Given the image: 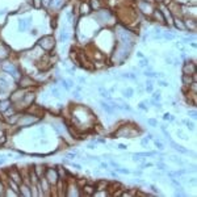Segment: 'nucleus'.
I'll use <instances>...</instances> for the list:
<instances>
[{
	"instance_id": "obj_1",
	"label": "nucleus",
	"mask_w": 197,
	"mask_h": 197,
	"mask_svg": "<svg viewBox=\"0 0 197 197\" xmlns=\"http://www.w3.org/2000/svg\"><path fill=\"white\" fill-rule=\"evenodd\" d=\"M132 47L129 45H125V43L117 42L116 45V49H114V54H113V62H116L117 65H122L123 62L129 58V54L132 51Z\"/></svg>"
},
{
	"instance_id": "obj_2",
	"label": "nucleus",
	"mask_w": 197,
	"mask_h": 197,
	"mask_svg": "<svg viewBox=\"0 0 197 197\" xmlns=\"http://www.w3.org/2000/svg\"><path fill=\"white\" fill-rule=\"evenodd\" d=\"M116 34H117L118 42L129 45V46H134V41H136L134 33H132L130 30H128V29H125V28H118Z\"/></svg>"
},
{
	"instance_id": "obj_3",
	"label": "nucleus",
	"mask_w": 197,
	"mask_h": 197,
	"mask_svg": "<svg viewBox=\"0 0 197 197\" xmlns=\"http://www.w3.org/2000/svg\"><path fill=\"white\" fill-rule=\"evenodd\" d=\"M37 45L42 50H45V51H51V50L54 49V46H55V40H54L53 36H43V37L38 41Z\"/></svg>"
},
{
	"instance_id": "obj_4",
	"label": "nucleus",
	"mask_w": 197,
	"mask_h": 197,
	"mask_svg": "<svg viewBox=\"0 0 197 197\" xmlns=\"http://www.w3.org/2000/svg\"><path fill=\"white\" fill-rule=\"evenodd\" d=\"M43 177L49 181L50 185H55L59 181V179H61V177H59L58 171H57V169H54V168H46V169H45Z\"/></svg>"
},
{
	"instance_id": "obj_5",
	"label": "nucleus",
	"mask_w": 197,
	"mask_h": 197,
	"mask_svg": "<svg viewBox=\"0 0 197 197\" xmlns=\"http://www.w3.org/2000/svg\"><path fill=\"white\" fill-rule=\"evenodd\" d=\"M1 70L8 75H12L15 79H20V74H19V68L15 66V63L12 62H5L3 66H1Z\"/></svg>"
},
{
	"instance_id": "obj_6",
	"label": "nucleus",
	"mask_w": 197,
	"mask_h": 197,
	"mask_svg": "<svg viewBox=\"0 0 197 197\" xmlns=\"http://www.w3.org/2000/svg\"><path fill=\"white\" fill-rule=\"evenodd\" d=\"M38 120H40V118L34 117L33 114H24V116H21V117L19 118L17 125H20V126H22V128H26V126H30V125L36 123Z\"/></svg>"
},
{
	"instance_id": "obj_7",
	"label": "nucleus",
	"mask_w": 197,
	"mask_h": 197,
	"mask_svg": "<svg viewBox=\"0 0 197 197\" xmlns=\"http://www.w3.org/2000/svg\"><path fill=\"white\" fill-rule=\"evenodd\" d=\"M137 7H138V9L141 11L142 13H145V15H151L152 11H154V8H152V5H151V3L148 0H138Z\"/></svg>"
},
{
	"instance_id": "obj_8",
	"label": "nucleus",
	"mask_w": 197,
	"mask_h": 197,
	"mask_svg": "<svg viewBox=\"0 0 197 197\" xmlns=\"http://www.w3.org/2000/svg\"><path fill=\"white\" fill-rule=\"evenodd\" d=\"M196 71H197V68H196V63L194 62H189V61H187L183 65V74L184 75H196Z\"/></svg>"
},
{
	"instance_id": "obj_9",
	"label": "nucleus",
	"mask_w": 197,
	"mask_h": 197,
	"mask_svg": "<svg viewBox=\"0 0 197 197\" xmlns=\"http://www.w3.org/2000/svg\"><path fill=\"white\" fill-rule=\"evenodd\" d=\"M96 20H97L98 22H103V24H105V22H108L109 20H112V13L109 12V11H97V13L95 15Z\"/></svg>"
},
{
	"instance_id": "obj_10",
	"label": "nucleus",
	"mask_w": 197,
	"mask_h": 197,
	"mask_svg": "<svg viewBox=\"0 0 197 197\" xmlns=\"http://www.w3.org/2000/svg\"><path fill=\"white\" fill-rule=\"evenodd\" d=\"M8 175H9L11 180H13V181L17 183V184H21V183H22V176H21V173H20V171H19V169H16L15 167H13V168H11L9 171H8Z\"/></svg>"
},
{
	"instance_id": "obj_11",
	"label": "nucleus",
	"mask_w": 197,
	"mask_h": 197,
	"mask_svg": "<svg viewBox=\"0 0 197 197\" xmlns=\"http://www.w3.org/2000/svg\"><path fill=\"white\" fill-rule=\"evenodd\" d=\"M169 145L173 147V150H176L177 152H180V154H184V155H189V154H191V151L188 150V148L183 147V146H180V145H177V143H176L175 141H172L171 138H169Z\"/></svg>"
},
{
	"instance_id": "obj_12",
	"label": "nucleus",
	"mask_w": 197,
	"mask_h": 197,
	"mask_svg": "<svg viewBox=\"0 0 197 197\" xmlns=\"http://www.w3.org/2000/svg\"><path fill=\"white\" fill-rule=\"evenodd\" d=\"M184 26L187 30L192 32V33H194V32L197 30V22L194 19H187L184 20Z\"/></svg>"
},
{
	"instance_id": "obj_13",
	"label": "nucleus",
	"mask_w": 197,
	"mask_h": 197,
	"mask_svg": "<svg viewBox=\"0 0 197 197\" xmlns=\"http://www.w3.org/2000/svg\"><path fill=\"white\" fill-rule=\"evenodd\" d=\"M70 37H71V32L68 30L67 26H63V29H62L61 34H59V42L66 43L68 40H70Z\"/></svg>"
},
{
	"instance_id": "obj_14",
	"label": "nucleus",
	"mask_w": 197,
	"mask_h": 197,
	"mask_svg": "<svg viewBox=\"0 0 197 197\" xmlns=\"http://www.w3.org/2000/svg\"><path fill=\"white\" fill-rule=\"evenodd\" d=\"M30 22H32V16H29L26 19H21L19 21V32H25L29 28Z\"/></svg>"
},
{
	"instance_id": "obj_15",
	"label": "nucleus",
	"mask_w": 197,
	"mask_h": 197,
	"mask_svg": "<svg viewBox=\"0 0 197 197\" xmlns=\"http://www.w3.org/2000/svg\"><path fill=\"white\" fill-rule=\"evenodd\" d=\"M20 196H26V197H30L33 196V192H32L30 187L26 184H24V183H21V185H20V192H19Z\"/></svg>"
},
{
	"instance_id": "obj_16",
	"label": "nucleus",
	"mask_w": 197,
	"mask_h": 197,
	"mask_svg": "<svg viewBox=\"0 0 197 197\" xmlns=\"http://www.w3.org/2000/svg\"><path fill=\"white\" fill-rule=\"evenodd\" d=\"M8 55H9V47L3 41H0V59L8 58Z\"/></svg>"
},
{
	"instance_id": "obj_17",
	"label": "nucleus",
	"mask_w": 197,
	"mask_h": 197,
	"mask_svg": "<svg viewBox=\"0 0 197 197\" xmlns=\"http://www.w3.org/2000/svg\"><path fill=\"white\" fill-rule=\"evenodd\" d=\"M188 173V169L185 168H180L177 169V171H169V172H167V175L169 176V177H180V176H184Z\"/></svg>"
},
{
	"instance_id": "obj_18",
	"label": "nucleus",
	"mask_w": 197,
	"mask_h": 197,
	"mask_svg": "<svg viewBox=\"0 0 197 197\" xmlns=\"http://www.w3.org/2000/svg\"><path fill=\"white\" fill-rule=\"evenodd\" d=\"M19 86L20 87H30V86H33V80H32V78H29V76H21L19 79Z\"/></svg>"
},
{
	"instance_id": "obj_19",
	"label": "nucleus",
	"mask_w": 197,
	"mask_h": 197,
	"mask_svg": "<svg viewBox=\"0 0 197 197\" xmlns=\"http://www.w3.org/2000/svg\"><path fill=\"white\" fill-rule=\"evenodd\" d=\"M194 80H196V75H184L183 74V76H181V82H183V84L184 86H187V87H189L192 83H193Z\"/></svg>"
},
{
	"instance_id": "obj_20",
	"label": "nucleus",
	"mask_w": 197,
	"mask_h": 197,
	"mask_svg": "<svg viewBox=\"0 0 197 197\" xmlns=\"http://www.w3.org/2000/svg\"><path fill=\"white\" fill-rule=\"evenodd\" d=\"M151 16L154 17V19H157L159 22H166V20H164V16H163V13H162V11L159 9V8H157V9H154L152 11V13H151Z\"/></svg>"
},
{
	"instance_id": "obj_21",
	"label": "nucleus",
	"mask_w": 197,
	"mask_h": 197,
	"mask_svg": "<svg viewBox=\"0 0 197 197\" xmlns=\"http://www.w3.org/2000/svg\"><path fill=\"white\" fill-rule=\"evenodd\" d=\"M100 107H101L103 111H105L108 114H113L114 113V109L112 108V105L109 104V103L104 101V100H101V101H100Z\"/></svg>"
},
{
	"instance_id": "obj_22",
	"label": "nucleus",
	"mask_w": 197,
	"mask_h": 197,
	"mask_svg": "<svg viewBox=\"0 0 197 197\" xmlns=\"http://www.w3.org/2000/svg\"><path fill=\"white\" fill-rule=\"evenodd\" d=\"M95 192H96V187H93V185H84L83 187V193L82 194H86V196H93Z\"/></svg>"
},
{
	"instance_id": "obj_23",
	"label": "nucleus",
	"mask_w": 197,
	"mask_h": 197,
	"mask_svg": "<svg viewBox=\"0 0 197 197\" xmlns=\"http://www.w3.org/2000/svg\"><path fill=\"white\" fill-rule=\"evenodd\" d=\"M121 93H122L123 97H126V98H132L133 95H134V89L130 88V87H128L126 89H121Z\"/></svg>"
},
{
	"instance_id": "obj_24",
	"label": "nucleus",
	"mask_w": 197,
	"mask_h": 197,
	"mask_svg": "<svg viewBox=\"0 0 197 197\" xmlns=\"http://www.w3.org/2000/svg\"><path fill=\"white\" fill-rule=\"evenodd\" d=\"M176 38L175 33H171V32H162V40H167V41H172Z\"/></svg>"
},
{
	"instance_id": "obj_25",
	"label": "nucleus",
	"mask_w": 197,
	"mask_h": 197,
	"mask_svg": "<svg viewBox=\"0 0 197 197\" xmlns=\"http://www.w3.org/2000/svg\"><path fill=\"white\" fill-rule=\"evenodd\" d=\"M145 91L147 93H152V92H154V83H152V80H151V79H148L147 82H146Z\"/></svg>"
},
{
	"instance_id": "obj_26",
	"label": "nucleus",
	"mask_w": 197,
	"mask_h": 197,
	"mask_svg": "<svg viewBox=\"0 0 197 197\" xmlns=\"http://www.w3.org/2000/svg\"><path fill=\"white\" fill-rule=\"evenodd\" d=\"M173 21H175V26L180 30H185V26H184V21L181 19H177V17H173Z\"/></svg>"
},
{
	"instance_id": "obj_27",
	"label": "nucleus",
	"mask_w": 197,
	"mask_h": 197,
	"mask_svg": "<svg viewBox=\"0 0 197 197\" xmlns=\"http://www.w3.org/2000/svg\"><path fill=\"white\" fill-rule=\"evenodd\" d=\"M122 79H130V80H137V74H132V72H123L120 75Z\"/></svg>"
},
{
	"instance_id": "obj_28",
	"label": "nucleus",
	"mask_w": 197,
	"mask_h": 197,
	"mask_svg": "<svg viewBox=\"0 0 197 197\" xmlns=\"http://www.w3.org/2000/svg\"><path fill=\"white\" fill-rule=\"evenodd\" d=\"M89 11H91V7H89L88 3H84L80 5V13L82 15H87V13H89Z\"/></svg>"
},
{
	"instance_id": "obj_29",
	"label": "nucleus",
	"mask_w": 197,
	"mask_h": 197,
	"mask_svg": "<svg viewBox=\"0 0 197 197\" xmlns=\"http://www.w3.org/2000/svg\"><path fill=\"white\" fill-rule=\"evenodd\" d=\"M169 160L172 162V163H175V164H177V166H184L185 164V162L183 159H180L179 157H169Z\"/></svg>"
},
{
	"instance_id": "obj_30",
	"label": "nucleus",
	"mask_w": 197,
	"mask_h": 197,
	"mask_svg": "<svg viewBox=\"0 0 197 197\" xmlns=\"http://www.w3.org/2000/svg\"><path fill=\"white\" fill-rule=\"evenodd\" d=\"M9 105H11L9 100H4V101H1L0 103V112H5L7 109L9 108Z\"/></svg>"
},
{
	"instance_id": "obj_31",
	"label": "nucleus",
	"mask_w": 197,
	"mask_h": 197,
	"mask_svg": "<svg viewBox=\"0 0 197 197\" xmlns=\"http://www.w3.org/2000/svg\"><path fill=\"white\" fill-rule=\"evenodd\" d=\"M63 5V0H51L50 1V7L53 8H61Z\"/></svg>"
},
{
	"instance_id": "obj_32",
	"label": "nucleus",
	"mask_w": 197,
	"mask_h": 197,
	"mask_svg": "<svg viewBox=\"0 0 197 197\" xmlns=\"http://www.w3.org/2000/svg\"><path fill=\"white\" fill-rule=\"evenodd\" d=\"M50 91H51V95L54 96L55 98H61V92L58 91V88L57 87H50Z\"/></svg>"
},
{
	"instance_id": "obj_33",
	"label": "nucleus",
	"mask_w": 197,
	"mask_h": 197,
	"mask_svg": "<svg viewBox=\"0 0 197 197\" xmlns=\"http://www.w3.org/2000/svg\"><path fill=\"white\" fill-rule=\"evenodd\" d=\"M146 104H148V101H147V100H143V101H141L138 105H137V107H138V108L141 109V111H143V112H147V111H148V108H147V107H146Z\"/></svg>"
},
{
	"instance_id": "obj_34",
	"label": "nucleus",
	"mask_w": 197,
	"mask_h": 197,
	"mask_svg": "<svg viewBox=\"0 0 197 197\" xmlns=\"http://www.w3.org/2000/svg\"><path fill=\"white\" fill-rule=\"evenodd\" d=\"M176 134H177V137H179V138L184 139V141H189V138H188V136H187V134H185L184 132H183L181 129H177V132H176Z\"/></svg>"
},
{
	"instance_id": "obj_35",
	"label": "nucleus",
	"mask_w": 197,
	"mask_h": 197,
	"mask_svg": "<svg viewBox=\"0 0 197 197\" xmlns=\"http://www.w3.org/2000/svg\"><path fill=\"white\" fill-rule=\"evenodd\" d=\"M169 181H171V184H172L176 189H180V188H181V183L179 181V180H176L175 177H171L169 179Z\"/></svg>"
},
{
	"instance_id": "obj_36",
	"label": "nucleus",
	"mask_w": 197,
	"mask_h": 197,
	"mask_svg": "<svg viewBox=\"0 0 197 197\" xmlns=\"http://www.w3.org/2000/svg\"><path fill=\"white\" fill-rule=\"evenodd\" d=\"M116 172L118 173H122V175H129V173H132V171L128 168H122V167H118V168H116Z\"/></svg>"
},
{
	"instance_id": "obj_37",
	"label": "nucleus",
	"mask_w": 197,
	"mask_h": 197,
	"mask_svg": "<svg viewBox=\"0 0 197 197\" xmlns=\"http://www.w3.org/2000/svg\"><path fill=\"white\" fill-rule=\"evenodd\" d=\"M138 66H139V67H142V68L147 67V66H148V59L146 58V57H145V58H142V59H139Z\"/></svg>"
},
{
	"instance_id": "obj_38",
	"label": "nucleus",
	"mask_w": 197,
	"mask_h": 197,
	"mask_svg": "<svg viewBox=\"0 0 197 197\" xmlns=\"http://www.w3.org/2000/svg\"><path fill=\"white\" fill-rule=\"evenodd\" d=\"M181 122L184 123V125H187V128H188L189 130H194V129H196V128H194V123H193V122H191L189 120H183Z\"/></svg>"
},
{
	"instance_id": "obj_39",
	"label": "nucleus",
	"mask_w": 197,
	"mask_h": 197,
	"mask_svg": "<svg viewBox=\"0 0 197 197\" xmlns=\"http://www.w3.org/2000/svg\"><path fill=\"white\" fill-rule=\"evenodd\" d=\"M154 145H155V147H157L158 150H164V145H163V142L159 141V139H154Z\"/></svg>"
},
{
	"instance_id": "obj_40",
	"label": "nucleus",
	"mask_w": 197,
	"mask_h": 197,
	"mask_svg": "<svg viewBox=\"0 0 197 197\" xmlns=\"http://www.w3.org/2000/svg\"><path fill=\"white\" fill-rule=\"evenodd\" d=\"M152 100H155V101H160L162 100V95H160L159 91H155V92H152Z\"/></svg>"
},
{
	"instance_id": "obj_41",
	"label": "nucleus",
	"mask_w": 197,
	"mask_h": 197,
	"mask_svg": "<svg viewBox=\"0 0 197 197\" xmlns=\"http://www.w3.org/2000/svg\"><path fill=\"white\" fill-rule=\"evenodd\" d=\"M155 166L158 167V169H162V171H164V169L167 168V166L163 163V160H159V162H157V164Z\"/></svg>"
},
{
	"instance_id": "obj_42",
	"label": "nucleus",
	"mask_w": 197,
	"mask_h": 197,
	"mask_svg": "<svg viewBox=\"0 0 197 197\" xmlns=\"http://www.w3.org/2000/svg\"><path fill=\"white\" fill-rule=\"evenodd\" d=\"M147 123L150 125V126H152V128H157V126H158V121L155 120V118H148V120H147Z\"/></svg>"
},
{
	"instance_id": "obj_43",
	"label": "nucleus",
	"mask_w": 197,
	"mask_h": 197,
	"mask_svg": "<svg viewBox=\"0 0 197 197\" xmlns=\"http://www.w3.org/2000/svg\"><path fill=\"white\" fill-rule=\"evenodd\" d=\"M188 116L192 118V120H196L197 118V113H196V111L194 109H191V111H188Z\"/></svg>"
},
{
	"instance_id": "obj_44",
	"label": "nucleus",
	"mask_w": 197,
	"mask_h": 197,
	"mask_svg": "<svg viewBox=\"0 0 197 197\" xmlns=\"http://www.w3.org/2000/svg\"><path fill=\"white\" fill-rule=\"evenodd\" d=\"M160 130H162V133H163L164 136H166V138H167V139L171 138V136H169V133L166 130V126H164V125H162V126H160Z\"/></svg>"
},
{
	"instance_id": "obj_45",
	"label": "nucleus",
	"mask_w": 197,
	"mask_h": 197,
	"mask_svg": "<svg viewBox=\"0 0 197 197\" xmlns=\"http://www.w3.org/2000/svg\"><path fill=\"white\" fill-rule=\"evenodd\" d=\"M148 141H150V139H148L147 137H143V138L141 139V145L143 146V147H147V146H148Z\"/></svg>"
},
{
	"instance_id": "obj_46",
	"label": "nucleus",
	"mask_w": 197,
	"mask_h": 197,
	"mask_svg": "<svg viewBox=\"0 0 197 197\" xmlns=\"http://www.w3.org/2000/svg\"><path fill=\"white\" fill-rule=\"evenodd\" d=\"M61 84H62V87H63V88H65V89H67V91H68V89L71 88V87L68 86L67 80H65V79H61Z\"/></svg>"
},
{
	"instance_id": "obj_47",
	"label": "nucleus",
	"mask_w": 197,
	"mask_h": 197,
	"mask_svg": "<svg viewBox=\"0 0 197 197\" xmlns=\"http://www.w3.org/2000/svg\"><path fill=\"white\" fill-rule=\"evenodd\" d=\"M158 86L160 87H168V82H166V80H162V79H158Z\"/></svg>"
},
{
	"instance_id": "obj_48",
	"label": "nucleus",
	"mask_w": 197,
	"mask_h": 197,
	"mask_svg": "<svg viewBox=\"0 0 197 197\" xmlns=\"http://www.w3.org/2000/svg\"><path fill=\"white\" fill-rule=\"evenodd\" d=\"M66 157H67V159L68 160H72V159H75V157H76V152H67V155H66Z\"/></svg>"
},
{
	"instance_id": "obj_49",
	"label": "nucleus",
	"mask_w": 197,
	"mask_h": 197,
	"mask_svg": "<svg viewBox=\"0 0 197 197\" xmlns=\"http://www.w3.org/2000/svg\"><path fill=\"white\" fill-rule=\"evenodd\" d=\"M164 62H166L167 65H172V57H164Z\"/></svg>"
},
{
	"instance_id": "obj_50",
	"label": "nucleus",
	"mask_w": 197,
	"mask_h": 197,
	"mask_svg": "<svg viewBox=\"0 0 197 197\" xmlns=\"http://www.w3.org/2000/svg\"><path fill=\"white\" fill-rule=\"evenodd\" d=\"M0 196H5V188L1 183H0Z\"/></svg>"
},
{
	"instance_id": "obj_51",
	"label": "nucleus",
	"mask_w": 197,
	"mask_h": 197,
	"mask_svg": "<svg viewBox=\"0 0 197 197\" xmlns=\"http://www.w3.org/2000/svg\"><path fill=\"white\" fill-rule=\"evenodd\" d=\"M70 164L71 167H74V168H76V169H82V166H80V164H78V163H72V162H70Z\"/></svg>"
},
{
	"instance_id": "obj_52",
	"label": "nucleus",
	"mask_w": 197,
	"mask_h": 197,
	"mask_svg": "<svg viewBox=\"0 0 197 197\" xmlns=\"http://www.w3.org/2000/svg\"><path fill=\"white\" fill-rule=\"evenodd\" d=\"M150 188H151V189H152V192H154V193H157V194H162V193H160V192H159V189H158V188L155 187V185H152V184H151V185H150Z\"/></svg>"
},
{
	"instance_id": "obj_53",
	"label": "nucleus",
	"mask_w": 197,
	"mask_h": 197,
	"mask_svg": "<svg viewBox=\"0 0 197 197\" xmlns=\"http://www.w3.org/2000/svg\"><path fill=\"white\" fill-rule=\"evenodd\" d=\"M100 167L104 169H108L109 168V164L108 163H104V162H100Z\"/></svg>"
},
{
	"instance_id": "obj_54",
	"label": "nucleus",
	"mask_w": 197,
	"mask_h": 197,
	"mask_svg": "<svg viewBox=\"0 0 197 197\" xmlns=\"http://www.w3.org/2000/svg\"><path fill=\"white\" fill-rule=\"evenodd\" d=\"M111 166L114 167V168H118V167H120V164H118L117 162H114V160H111Z\"/></svg>"
},
{
	"instance_id": "obj_55",
	"label": "nucleus",
	"mask_w": 197,
	"mask_h": 197,
	"mask_svg": "<svg viewBox=\"0 0 197 197\" xmlns=\"http://www.w3.org/2000/svg\"><path fill=\"white\" fill-rule=\"evenodd\" d=\"M118 148H120V150H128V145H123V143H120V145H118Z\"/></svg>"
},
{
	"instance_id": "obj_56",
	"label": "nucleus",
	"mask_w": 197,
	"mask_h": 197,
	"mask_svg": "<svg viewBox=\"0 0 197 197\" xmlns=\"http://www.w3.org/2000/svg\"><path fill=\"white\" fill-rule=\"evenodd\" d=\"M169 117H171V114L169 113H164L163 114V120L164 121H169Z\"/></svg>"
},
{
	"instance_id": "obj_57",
	"label": "nucleus",
	"mask_w": 197,
	"mask_h": 197,
	"mask_svg": "<svg viewBox=\"0 0 197 197\" xmlns=\"http://www.w3.org/2000/svg\"><path fill=\"white\" fill-rule=\"evenodd\" d=\"M137 57H138L139 59H142V58H145V55H143V53L142 51H137Z\"/></svg>"
},
{
	"instance_id": "obj_58",
	"label": "nucleus",
	"mask_w": 197,
	"mask_h": 197,
	"mask_svg": "<svg viewBox=\"0 0 197 197\" xmlns=\"http://www.w3.org/2000/svg\"><path fill=\"white\" fill-rule=\"evenodd\" d=\"M133 173H134L136 176H142V171H141V169H139V171H134Z\"/></svg>"
},
{
	"instance_id": "obj_59",
	"label": "nucleus",
	"mask_w": 197,
	"mask_h": 197,
	"mask_svg": "<svg viewBox=\"0 0 197 197\" xmlns=\"http://www.w3.org/2000/svg\"><path fill=\"white\" fill-rule=\"evenodd\" d=\"M79 83H86V78H84V76H80L79 78Z\"/></svg>"
},
{
	"instance_id": "obj_60",
	"label": "nucleus",
	"mask_w": 197,
	"mask_h": 197,
	"mask_svg": "<svg viewBox=\"0 0 197 197\" xmlns=\"http://www.w3.org/2000/svg\"><path fill=\"white\" fill-rule=\"evenodd\" d=\"M5 160H7V158L1 157V158H0V164H4V163H5Z\"/></svg>"
},
{
	"instance_id": "obj_61",
	"label": "nucleus",
	"mask_w": 197,
	"mask_h": 197,
	"mask_svg": "<svg viewBox=\"0 0 197 197\" xmlns=\"http://www.w3.org/2000/svg\"><path fill=\"white\" fill-rule=\"evenodd\" d=\"M147 138L148 139H154V136H152L151 133H147Z\"/></svg>"
},
{
	"instance_id": "obj_62",
	"label": "nucleus",
	"mask_w": 197,
	"mask_h": 197,
	"mask_svg": "<svg viewBox=\"0 0 197 197\" xmlns=\"http://www.w3.org/2000/svg\"><path fill=\"white\" fill-rule=\"evenodd\" d=\"M4 13H5V9H1V11H0V16L4 15Z\"/></svg>"
}]
</instances>
